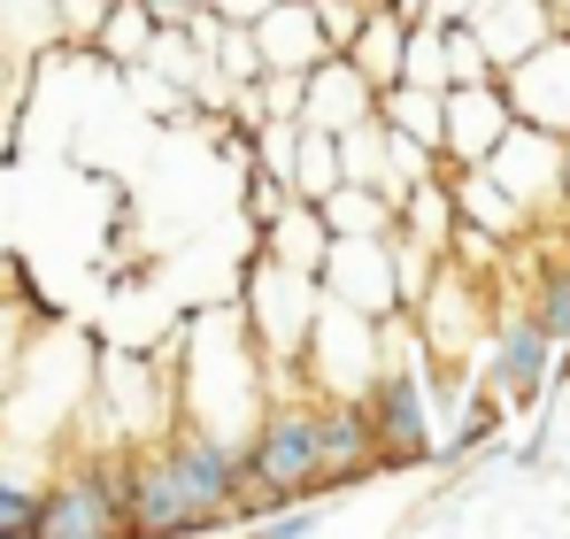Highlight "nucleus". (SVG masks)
<instances>
[{
    "mask_svg": "<svg viewBox=\"0 0 570 539\" xmlns=\"http://www.w3.org/2000/svg\"><path fill=\"white\" fill-rule=\"evenodd\" d=\"M247 478H255V486H271V501L316 493V486H324V454H316V409H278V416H263L255 454H247Z\"/></svg>",
    "mask_w": 570,
    "mask_h": 539,
    "instance_id": "nucleus-1",
    "label": "nucleus"
},
{
    "mask_svg": "<svg viewBox=\"0 0 570 539\" xmlns=\"http://www.w3.org/2000/svg\"><path fill=\"white\" fill-rule=\"evenodd\" d=\"M31 532H39V539L124 532V478H116V470H78V478L47 486V493H39V509H31Z\"/></svg>",
    "mask_w": 570,
    "mask_h": 539,
    "instance_id": "nucleus-2",
    "label": "nucleus"
},
{
    "mask_svg": "<svg viewBox=\"0 0 570 539\" xmlns=\"http://www.w3.org/2000/svg\"><path fill=\"white\" fill-rule=\"evenodd\" d=\"M371 432H379V470H409V462H424L432 454V416H424V385L409 378V370H379V385H371Z\"/></svg>",
    "mask_w": 570,
    "mask_h": 539,
    "instance_id": "nucleus-3",
    "label": "nucleus"
},
{
    "mask_svg": "<svg viewBox=\"0 0 570 539\" xmlns=\"http://www.w3.org/2000/svg\"><path fill=\"white\" fill-rule=\"evenodd\" d=\"M124 532H208V517L178 486L170 454H139L131 462V478H124Z\"/></svg>",
    "mask_w": 570,
    "mask_h": 539,
    "instance_id": "nucleus-4",
    "label": "nucleus"
},
{
    "mask_svg": "<svg viewBox=\"0 0 570 539\" xmlns=\"http://www.w3.org/2000/svg\"><path fill=\"white\" fill-rule=\"evenodd\" d=\"M371 108H379V86H371L347 55H324V62L301 78V116L324 124V131H355Z\"/></svg>",
    "mask_w": 570,
    "mask_h": 539,
    "instance_id": "nucleus-5",
    "label": "nucleus"
},
{
    "mask_svg": "<svg viewBox=\"0 0 570 539\" xmlns=\"http://www.w3.org/2000/svg\"><path fill=\"white\" fill-rule=\"evenodd\" d=\"M163 454H170L178 486L193 493V509H200L208 525H224V517H232V486H239V462H232V454L216 448L208 432H178V440H170Z\"/></svg>",
    "mask_w": 570,
    "mask_h": 539,
    "instance_id": "nucleus-6",
    "label": "nucleus"
},
{
    "mask_svg": "<svg viewBox=\"0 0 570 539\" xmlns=\"http://www.w3.org/2000/svg\"><path fill=\"white\" fill-rule=\"evenodd\" d=\"M255 55H271V70H316L332 47L316 31V8L308 0H271L255 16Z\"/></svg>",
    "mask_w": 570,
    "mask_h": 539,
    "instance_id": "nucleus-7",
    "label": "nucleus"
},
{
    "mask_svg": "<svg viewBox=\"0 0 570 539\" xmlns=\"http://www.w3.org/2000/svg\"><path fill=\"white\" fill-rule=\"evenodd\" d=\"M316 454H324V478H363L379 462V432H371V409L363 401H332L316 409Z\"/></svg>",
    "mask_w": 570,
    "mask_h": 539,
    "instance_id": "nucleus-8",
    "label": "nucleus"
},
{
    "mask_svg": "<svg viewBox=\"0 0 570 539\" xmlns=\"http://www.w3.org/2000/svg\"><path fill=\"white\" fill-rule=\"evenodd\" d=\"M548 347H556V340H548V332H540L532 316L501 332V355H493V385H501V393H509L517 409H532V401H540V385H548Z\"/></svg>",
    "mask_w": 570,
    "mask_h": 539,
    "instance_id": "nucleus-9",
    "label": "nucleus"
},
{
    "mask_svg": "<svg viewBox=\"0 0 570 539\" xmlns=\"http://www.w3.org/2000/svg\"><path fill=\"white\" fill-rule=\"evenodd\" d=\"M401 55H409V16H401V8H379V0H371L363 31L347 39V62H355V70H363V78H371V86L385 92L393 78H401Z\"/></svg>",
    "mask_w": 570,
    "mask_h": 539,
    "instance_id": "nucleus-10",
    "label": "nucleus"
},
{
    "mask_svg": "<svg viewBox=\"0 0 570 539\" xmlns=\"http://www.w3.org/2000/svg\"><path fill=\"white\" fill-rule=\"evenodd\" d=\"M340 178H347V163H340V131L308 124L301 155H293V193H301V200H324V193H332Z\"/></svg>",
    "mask_w": 570,
    "mask_h": 539,
    "instance_id": "nucleus-11",
    "label": "nucleus"
},
{
    "mask_svg": "<svg viewBox=\"0 0 570 539\" xmlns=\"http://www.w3.org/2000/svg\"><path fill=\"white\" fill-rule=\"evenodd\" d=\"M100 55H116V62H131L147 39H155V16H147V0H108L100 8Z\"/></svg>",
    "mask_w": 570,
    "mask_h": 539,
    "instance_id": "nucleus-12",
    "label": "nucleus"
},
{
    "mask_svg": "<svg viewBox=\"0 0 570 539\" xmlns=\"http://www.w3.org/2000/svg\"><path fill=\"white\" fill-rule=\"evenodd\" d=\"M532 324H540L548 340H563V347H570V270H548V277H540V301H532Z\"/></svg>",
    "mask_w": 570,
    "mask_h": 539,
    "instance_id": "nucleus-13",
    "label": "nucleus"
},
{
    "mask_svg": "<svg viewBox=\"0 0 570 539\" xmlns=\"http://www.w3.org/2000/svg\"><path fill=\"white\" fill-rule=\"evenodd\" d=\"M493 424H501V409H493V401H471V409H463V424H455V440H448L440 454H471V448H485V440H493Z\"/></svg>",
    "mask_w": 570,
    "mask_h": 539,
    "instance_id": "nucleus-14",
    "label": "nucleus"
},
{
    "mask_svg": "<svg viewBox=\"0 0 570 539\" xmlns=\"http://www.w3.org/2000/svg\"><path fill=\"white\" fill-rule=\"evenodd\" d=\"M31 509H39V486H16L0 470V532H31Z\"/></svg>",
    "mask_w": 570,
    "mask_h": 539,
    "instance_id": "nucleus-15",
    "label": "nucleus"
}]
</instances>
